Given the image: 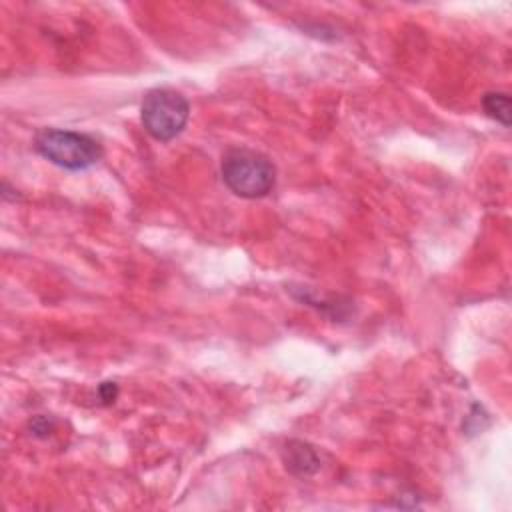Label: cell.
Returning a JSON list of instances; mask_svg holds the SVG:
<instances>
[{"instance_id":"6da1fadb","label":"cell","mask_w":512,"mask_h":512,"mask_svg":"<svg viewBox=\"0 0 512 512\" xmlns=\"http://www.w3.org/2000/svg\"><path fill=\"white\" fill-rule=\"evenodd\" d=\"M222 180L240 198H262L276 182L274 164L260 152L234 148L222 158Z\"/></svg>"},{"instance_id":"7a4b0ae2","label":"cell","mask_w":512,"mask_h":512,"mask_svg":"<svg viewBox=\"0 0 512 512\" xmlns=\"http://www.w3.org/2000/svg\"><path fill=\"white\" fill-rule=\"evenodd\" d=\"M40 156L66 170H84L102 158V146L80 132L44 128L34 138Z\"/></svg>"},{"instance_id":"3957f363","label":"cell","mask_w":512,"mask_h":512,"mask_svg":"<svg viewBox=\"0 0 512 512\" xmlns=\"http://www.w3.org/2000/svg\"><path fill=\"white\" fill-rule=\"evenodd\" d=\"M140 112L146 132L160 142H168L184 130L190 104L176 90L154 88L144 96Z\"/></svg>"},{"instance_id":"277c9868","label":"cell","mask_w":512,"mask_h":512,"mask_svg":"<svg viewBox=\"0 0 512 512\" xmlns=\"http://www.w3.org/2000/svg\"><path fill=\"white\" fill-rule=\"evenodd\" d=\"M284 462H286V468L290 472L300 474V476L312 474L320 466V460H318L316 452L308 444H304V442H290L286 446Z\"/></svg>"},{"instance_id":"5b68a950","label":"cell","mask_w":512,"mask_h":512,"mask_svg":"<svg viewBox=\"0 0 512 512\" xmlns=\"http://www.w3.org/2000/svg\"><path fill=\"white\" fill-rule=\"evenodd\" d=\"M484 112L496 122L510 126V98L504 92H488L482 98Z\"/></svg>"},{"instance_id":"8992f818","label":"cell","mask_w":512,"mask_h":512,"mask_svg":"<svg viewBox=\"0 0 512 512\" xmlns=\"http://www.w3.org/2000/svg\"><path fill=\"white\" fill-rule=\"evenodd\" d=\"M116 384L114 382H104L102 386H100V396H102V400H106V402H114V398H116Z\"/></svg>"}]
</instances>
